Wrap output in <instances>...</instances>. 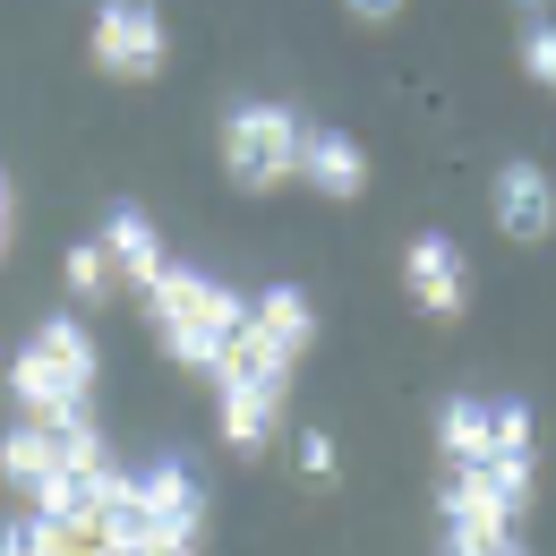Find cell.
Instances as JSON below:
<instances>
[{
  "label": "cell",
  "mask_w": 556,
  "mask_h": 556,
  "mask_svg": "<svg viewBox=\"0 0 556 556\" xmlns=\"http://www.w3.org/2000/svg\"><path fill=\"white\" fill-rule=\"evenodd\" d=\"M103 249H112V266H121V291H154V275H163V266H172V257H163V231H154V223H146V206H112L103 214Z\"/></svg>",
  "instance_id": "14"
},
{
  "label": "cell",
  "mask_w": 556,
  "mask_h": 556,
  "mask_svg": "<svg viewBox=\"0 0 556 556\" xmlns=\"http://www.w3.org/2000/svg\"><path fill=\"white\" fill-rule=\"evenodd\" d=\"M291 463H300V480H308V488H334V480H343V445H334L326 428H300Z\"/></svg>",
  "instance_id": "17"
},
{
  "label": "cell",
  "mask_w": 556,
  "mask_h": 556,
  "mask_svg": "<svg viewBox=\"0 0 556 556\" xmlns=\"http://www.w3.org/2000/svg\"><path fill=\"white\" fill-rule=\"evenodd\" d=\"M240 343H257L266 359L300 368L308 343H317V300H308L300 282H266V291H249V326H240Z\"/></svg>",
  "instance_id": "12"
},
{
  "label": "cell",
  "mask_w": 556,
  "mask_h": 556,
  "mask_svg": "<svg viewBox=\"0 0 556 556\" xmlns=\"http://www.w3.org/2000/svg\"><path fill=\"white\" fill-rule=\"evenodd\" d=\"M437 454L445 463H540V428L505 394H454L437 412Z\"/></svg>",
  "instance_id": "7"
},
{
  "label": "cell",
  "mask_w": 556,
  "mask_h": 556,
  "mask_svg": "<svg viewBox=\"0 0 556 556\" xmlns=\"http://www.w3.org/2000/svg\"><path fill=\"white\" fill-rule=\"evenodd\" d=\"M86 61L103 77H121V86H154L163 61H172L163 9H154V0H94V17H86Z\"/></svg>",
  "instance_id": "8"
},
{
  "label": "cell",
  "mask_w": 556,
  "mask_h": 556,
  "mask_svg": "<svg viewBox=\"0 0 556 556\" xmlns=\"http://www.w3.org/2000/svg\"><path fill=\"white\" fill-rule=\"evenodd\" d=\"M103 437H94V419H9L0 428V480L17 488V496H43V488L61 480L70 463H86Z\"/></svg>",
  "instance_id": "9"
},
{
  "label": "cell",
  "mask_w": 556,
  "mask_h": 556,
  "mask_svg": "<svg viewBox=\"0 0 556 556\" xmlns=\"http://www.w3.org/2000/svg\"><path fill=\"white\" fill-rule=\"evenodd\" d=\"M471 556H531L522 540H496V548H471Z\"/></svg>",
  "instance_id": "20"
},
{
  "label": "cell",
  "mask_w": 556,
  "mask_h": 556,
  "mask_svg": "<svg viewBox=\"0 0 556 556\" xmlns=\"http://www.w3.org/2000/svg\"><path fill=\"white\" fill-rule=\"evenodd\" d=\"M514 52H522V77H531L540 94H556V17H548V9L522 17V43H514Z\"/></svg>",
  "instance_id": "16"
},
{
  "label": "cell",
  "mask_w": 556,
  "mask_h": 556,
  "mask_svg": "<svg viewBox=\"0 0 556 556\" xmlns=\"http://www.w3.org/2000/svg\"><path fill=\"white\" fill-rule=\"evenodd\" d=\"M300 138H308V121H300L291 103H275V94H249V103H231V112H223L214 154H223L231 189L266 198V189H291V180H300Z\"/></svg>",
  "instance_id": "6"
},
{
  "label": "cell",
  "mask_w": 556,
  "mask_h": 556,
  "mask_svg": "<svg viewBox=\"0 0 556 556\" xmlns=\"http://www.w3.org/2000/svg\"><path fill=\"white\" fill-rule=\"evenodd\" d=\"M9 240H17V189H9V172H0V257H9Z\"/></svg>",
  "instance_id": "19"
},
{
  "label": "cell",
  "mask_w": 556,
  "mask_h": 556,
  "mask_svg": "<svg viewBox=\"0 0 556 556\" xmlns=\"http://www.w3.org/2000/svg\"><path fill=\"white\" fill-rule=\"evenodd\" d=\"M531 463H445L437 488V522H445V548H496V540H522V514H531Z\"/></svg>",
  "instance_id": "4"
},
{
  "label": "cell",
  "mask_w": 556,
  "mask_h": 556,
  "mask_svg": "<svg viewBox=\"0 0 556 556\" xmlns=\"http://www.w3.org/2000/svg\"><path fill=\"white\" fill-rule=\"evenodd\" d=\"M488 223H496L514 249L556 240V172H548V163H531V154L496 163V180H488Z\"/></svg>",
  "instance_id": "11"
},
{
  "label": "cell",
  "mask_w": 556,
  "mask_h": 556,
  "mask_svg": "<svg viewBox=\"0 0 556 556\" xmlns=\"http://www.w3.org/2000/svg\"><path fill=\"white\" fill-rule=\"evenodd\" d=\"M514 9H522V17H540V9H548V0H514Z\"/></svg>",
  "instance_id": "21"
},
{
  "label": "cell",
  "mask_w": 556,
  "mask_h": 556,
  "mask_svg": "<svg viewBox=\"0 0 556 556\" xmlns=\"http://www.w3.org/2000/svg\"><path fill=\"white\" fill-rule=\"evenodd\" d=\"M343 9L359 26H394V17H403V0H343Z\"/></svg>",
  "instance_id": "18"
},
{
  "label": "cell",
  "mask_w": 556,
  "mask_h": 556,
  "mask_svg": "<svg viewBox=\"0 0 556 556\" xmlns=\"http://www.w3.org/2000/svg\"><path fill=\"white\" fill-rule=\"evenodd\" d=\"M291 377L300 368H282V359H266L257 343H231V359L214 368V437L240 454V463H257L266 445L282 437V412H291Z\"/></svg>",
  "instance_id": "5"
},
{
  "label": "cell",
  "mask_w": 556,
  "mask_h": 556,
  "mask_svg": "<svg viewBox=\"0 0 556 556\" xmlns=\"http://www.w3.org/2000/svg\"><path fill=\"white\" fill-rule=\"evenodd\" d=\"M61 282H70V300H77V308H94V300H112V291H121V266H112L103 231H94V240H77L70 257H61Z\"/></svg>",
  "instance_id": "15"
},
{
  "label": "cell",
  "mask_w": 556,
  "mask_h": 556,
  "mask_svg": "<svg viewBox=\"0 0 556 556\" xmlns=\"http://www.w3.org/2000/svg\"><path fill=\"white\" fill-rule=\"evenodd\" d=\"M300 189L326 206H359L368 198V146L351 129H308L300 138Z\"/></svg>",
  "instance_id": "13"
},
{
  "label": "cell",
  "mask_w": 556,
  "mask_h": 556,
  "mask_svg": "<svg viewBox=\"0 0 556 556\" xmlns=\"http://www.w3.org/2000/svg\"><path fill=\"white\" fill-rule=\"evenodd\" d=\"M437 556H471V548H437Z\"/></svg>",
  "instance_id": "22"
},
{
  "label": "cell",
  "mask_w": 556,
  "mask_h": 556,
  "mask_svg": "<svg viewBox=\"0 0 556 556\" xmlns=\"http://www.w3.org/2000/svg\"><path fill=\"white\" fill-rule=\"evenodd\" d=\"M103 548L112 556H198L206 548V488L180 463L121 471V496L103 514Z\"/></svg>",
  "instance_id": "2"
},
{
  "label": "cell",
  "mask_w": 556,
  "mask_h": 556,
  "mask_svg": "<svg viewBox=\"0 0 556 556\" xmlns=\"http://www.w3.org/2000/svg\"><path fill=\"white\" fill-rule=\"evenodd\" d=\"M146 326L189 377H214L240 343V326H249V291H231L206 266H163L154 291H146Z\"/></svg>",
  "instance_id": "1"
},
{
  "label": "cell",
  "mask_w": 556,
  "mask_h": 556,
  "mask_svg": "<svg viewBox=\"0 0 556 556\" xmlns=\"http://www.w3.org/2000/svg\"><path fill=\"white\" fill-rule=\"evenodd\" d=\"M9 403L26 419H86L94 403V334L77 317H43L9 359Z\"/></svg>",
  "instance_id": "3"
},
{
  "label": "cell",
  "mask_w": 556,
  "mask_h": 556,
  "mask_svg": "<svg viewBox=\"0 0 556 556\" xmlns=\"http://www.w3.org/2000/svg\"><path fill=\"white\" fill-rule=\"evenodd\" d=\"M403 291H412L419 317H437V326L471 317V257H463V240L412 231V240H403Z\"/></svg>",
  "instance_id": "10"
}]
</instances>
